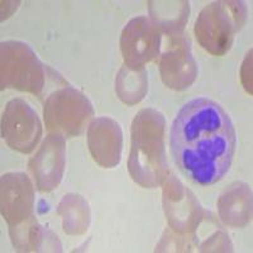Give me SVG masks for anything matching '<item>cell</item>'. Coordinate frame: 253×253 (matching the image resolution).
<instances>
[{"mask_svg": "<svg viewBox=\"0 0 253 253\" xmlns=\"http://www.w3.org/2000/svg\"><path fill=\"white\" fill-rule=\"evenodd\" d=\"M162 113L148 108L135 115L132 123V144L128 169L132 178L143 187L158 186L167 176Z\"/></svg>", "mask_w": 253, "mask_h": 253, "instance_id": "cell-2", "label": "cell"}, {"mask_svg": "<svg viewBox=\"0 0 253 253\" xmlns=\"http://www.w3.org/2000/svg\"><path fill=\"white\" fill-rule=\"evenodd\" d=\"M33 185L26 173H6L1 177V214L10 227L32 218Z\"/></svg>", "mask_w": 253, "mask_h": 253, "instance_id": "cell-11", "label": "cell"}, {"mask_svg": "<svg viewBox=\"0 0 253 253\" xmlns=\"http://www.w3.org/2000/svg\"><path fill=\"white\" fill-rule=\"evenodd\" d=\"M66 165V142L58 133H49L40 150L29 160V171L38 190L49 193L60 185Z\"/></svg>", "mask_w": 253, "mask_h": 253, "instance_id": "cell-8", "label": "cell"}, {"mask_svg": "<svg viewBox=\"0 0 253 253\" xmlns=\"http://www.w3.org/2000/svg\"><path fill=\"white\" fill-rule=\"evenodd\" d=\"M42 123L36 110L23 99H13L6 104L1 119V134L10 148L20 153H31L42 137Z\"/></svg>", "mask_w": 253, "mask_h": 253, "instance_id": "cell-6", "label": "cell"}, {"mask_svg": "<svg viewBox=\"0 0 253 253\" xmlns=\"http://www.w3.org/2000/svg\"><path fill=\"white\" fill-rule=\"evenodd\" d=\"M219 213L221 219L230 227H245L251 219V190L242 182L232 185L220 196Z\"/></svg>", "mask_w": 253, "mask_h": 253, "instance_id": "cell-13", "label": "cell"}, {"mask_svg": "<svg viewBox=\"0 0 253 253\" xmlns=\"http://www.w3.org/2000/svg\"><path fill=\"white\" fill-rule=\"evenodd\" d=\"M237 147L229 113L208 98L187 101L177 112L170 132L173 162L195 184L209 186L225 177Z\"/></svg>", "mask_w": 253, "mask_h": 253, "instance_id": "cell-1", "label": "cell"}, {"mask_svg": "<svg viewBox=\"0 0 253 253\" xmlns=\"http://www.w3.org/2000/svg\"><path fill=\"white\" fill-rule=\"evenodd\" d=\"M164 205L169 225L178 233L194 232L203 219L195 196L173 175L165 178Z\"/></svg>", "mask_w": 253, "mask_h": 253, "instance_id": "cell-9", "label": "cell"}, {"mask_svg": "<svg viewBox=\"0 0 253 253\" xmlns=\"http://www.w3.org/2000/svg\"><path fill=\"white\" fill-rule=\"evenodd\" d=\"M46 76V66L28 44L14 40L1 43V90L15 89L41 95Z\"/></svg>", "mask_w": 253, "mask_h": 253, "instance_id": "cell-4", "label": "cell"}, {"mask_svg": "<svg viewBox=\"0 0 253 253\" xmlns=\"http://www.w3.org/2000/svg\"><path fill=\"white\" fill-rule=\"evenodd\" d=\"M247 9L243 1H216L203 9L195 22V36L200 46L214 56H224L234 35L245 24Z\"/></svg>", "mask_w": 253, "mask_h": 253, "instance_id": "cell-3", "label": "cell"}, {"mask_svg": "<svg viewBox=\"0 0 253 253\" xmlns=\"http://www.w3.org/2000/svg\"><path fill=\"white\" fill-rule=\"evenodd\" d=\"M87 144L92 158L100 166L112 169L121 162L123 133L109 117L94 118L87 128Z\"/></svg>", "mask_w": 253, "mask_h": 253, "instance_id": "cell-12", "label": "cell"}, {"mask_svg": "<svg viewBox=\"0 0 253 253\" xmlns=\"http://www.w3.org/2000/svg\"><path fill=\"white\" fill-rule=\"evenodd\" d=\"M161 79L167 87L184 90L195 81L198 66L191 53L190 42L184 35L170 36L160 62Z\"/></svg>", "mask_w": 253, "mask_h": 253, "instance_id": "cell-10", "label": "cell"}, {"mask_svg": "<svg viewBox=\"0 0 253 253\" xmlns=\"http://www.w3.org/2000/svg\"><path fill=\"white\" fill-rule=\"evenodd\" d=\"M161 32L148 18H134L124 27L121 37V49L124 65L133 70L144 69L160 53Z\"/></svg>", "mask_w": 253, "mask_h": 253, "instance_id": "cell-7", "label": "cell"}, {"mask_svg": "<svg viewBox=\"0 0 253 253\" xmlns=\"http://www.w3.org/2000/svg\"><path fill=\"white\" fill-rule=\"evenodd\" d=\"M63 219V230L69 234H84L90 224L89 204L83 196L69 194L57 209Z\"/></svg>", "mask_w": 253, "mask_h": 253, "instance_id": "cell-15", "label": "cell"}, {"mask_svg": "<svg viewBox=\"0 0 253 253\" xmlns=\"http://www.w3.org/2000/svg\"><path fill=\"white\" fill-rule=\"evenodd\" d=\"M43 115L48 132L63 137H78L94 115V108L86 95L69 86L49 95Z\"/></svg>", "mask_w": 253, "mask_h": 253, "instance_id": "cell-5", "label": "cell"}, {"mask_svg": "<svg viewBox=\"0 0 253 253\" xmlns=\"http://www.w3.org/2000/svg\"><path fill=\"white\" fill-rule=\"evenodd\" d=\"M148 81L146 69L133 70L124 65L115 79V91L119 99L128 105L137 104L144 98Z\"/></svg>", "mask_w": 253, "mask_h": 253, "instance_id": "cell-16", "label": "cell"}, {"mask_svg": "<svg viewBox=\"0 0 253 253\" xmlns=\"http://www.w3.org/2000/svg\"><path fill=\"white\" fill-rule=\"evenodd\" d=\"M152 23L160 32L169 36L181 35L189 20V1H150Z\"/></svg>", "mask_w": 253, "mask_h": 253, "instance_id": "cell-14", "label": "cell"}]
</instances>
